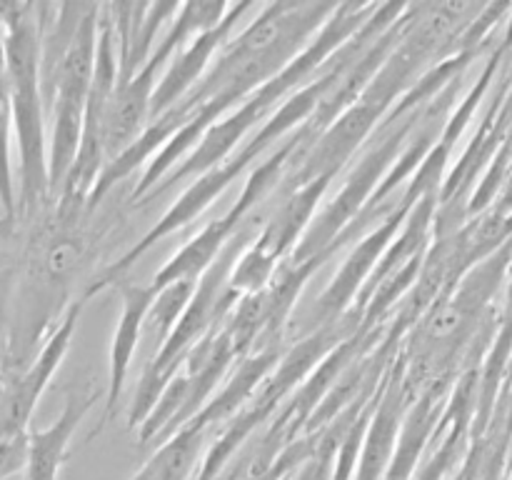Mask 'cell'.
<instances>
[{
	"label": "cell",
	"instance_id": "obj_6",
	"mask_svg": "<svg viewBox=\"0 0 512 480\" xmlns=\"http://www.w3.org/2000/svg\"><path fill=\"white\" fill-rule=\"evenodd\" d=\"M85 305L88 300L75 298L63 318L58 320V325L43 340L38 353L30 358V363L15 373H8V383L0 393V440L30 430V420H33L40 398L73 345L75 328H78Z\"/></svg>",
	"mask_w": 512,
	"mask_h": 480
},
{
	"label": "cell",
	"instance_id": "obj_10",
	"mask_svg": "<svg viewBox=\"0 0 512 480\" xmlns=\"http://www.w3.org/2000/svg\"><path fill=\"white\" fill-rule=\"evenodd\" d=\"M98 400V388L93 383L73 385L65 395L63 413L53 425L43 430H30V455L25 480H58L65 460L70 455V443L78 433L80 423Z\"/></svg>",
	"mask_w": 512,
	"mask_h": 480
},
{
	"label": "cell",
	"instance_id": "obj_18",
	"mask_svg": "<svg viewBox=\"0 0 512 480\" xmlns=\"http://www.w3.org/2000/svg\"><path fill=\"white\" fill-rule=\"evenodd\" d=\"M15 230H18V220H0V315L8 310L10 290H13V280H10V265H8V248L10 240H15Z\"/></svg>",
	"mask_w": 512,
	"mask_h": 480
},
{
	"label": "cell",
	"instance_id": "obj_8",
	"mask_svg": "<svg viewBox=\"0 0 512 480\" xmlns=\"http://www.w3.org/2000/svg\"><path fill=\"white\" fill-rule=\"evenodd\" d=\"M115 293L120 295V315L118 323H115L113 340H110V353H108V393H105V413L100 420L98 428L93 430L100 433L105 425L113 420L115 410H118V400L123 395L125 380H128L130 365H133V355L138 350L140 333H143V325L148 323L150 305H153L158 290L153 285H140L130 283V280H120L115 283ZM90 435V438H93Z\"/></svg>",
	"mask_w": 512,
	"mask_h": 480
},
{
	"label": "cell",
	"instance_id": "obj_11",
	"mask_svg": "<svg viewBox=\"0 0 512 480\" xmlns=\"http://www.w3.org/2000/svg\"><path fill=\"white\" fill-rule=\"evenodd\" d=\"M453 388L455 385L438 383L425 390L415 403H410L385 480H413V475L418 473L425 455H428L430 445H433Z\"/></svg>",
	"mask_w": 512,
	"mask_h": 480
},
{
	"label": "cell",
	"instance_id": "obj_14",
	"mask_svg": "<svg viewBox=\"0 0 512 480\" xmlns=\"http://www.w3.org/2000/svg\"><path fill=\"white\" fill-rule=\"evenodd\" d=\"M208 435V430L198 428V425H185L173 438L158 445L148 463L130 480H190L198 463H203L200 453L208 443Z\"/></svg>",
	"mask_w": 512,
	"mask_h": 480
},
{
	"label": "cell",
	"instance_id": "obj_7",
	"mask_svg": "<svg viewBox=\"0 0 512 480\" xmlns=\"http://www.w3.org/2000/svg\"><path fill=\"white\" fill-rule=\"evenodd\" d=\"M258 8L260 5L255 3L230 5L228 15L220 20V25H215L213 30H208V33L190 40V43L185 45L173 60H170L168 70L160 75V83L158 88H155L153 118H158V115H163L165 110L173 108L175 103H180V100H183L195 85H198V80L208 73V68L213 65V60L218 58L220 50L225 48V43L233 38L238 25L245 20V15H248L250 10H258Z\"/></svg>",
	"mask_w": 512,
	"mask_h": 480
},
{
	"label": "cell",
	"instance_id": "obj_5",
	"mask_svg": "<svg viewBox=\"0 0 512 480\" xmlns=\"http://www.w3.org/2000/svg\"><path fill=\"white\" fill-rule=\"evenodd\" d=\"M415 203H418V198H413V195H408L405 190H400V200H395V208L390 210L373 230H368V233L355 243V248L350 250V255L345 258L343 268L335 273V278L330 280L328 288H325L323 293L318 295V300L310 305L308 318H305V335L323 328V325L335 323V320L343 318V315L353 308L358 295L363 293V288L368 285V280L373 278L378 263L383 260L385 250L390 248L395 235L400 233V228H403L405 220H408Z\"/></svg>",
	"mask_w": 512,
	"mask_h": 480
},
{
	"label": "cell",
	"instance_id": "obj_17",
	"mask_svg": "<svg viewBox=\"0 0 512 480\" xmlns=\"http://www.w3.org/2000/svg\"><path fill=\"white\" fill-rule=\"evenodd\" d=\"M30 455V430L28 433L13 435V438L0 440V480H8L13 475L25 473Z\"/></svg>",
	"mask_w": 512,
	"mask_h": 480
},
{
	"label": "cell",
	"instance_id": "obj_4",
	"mask_svg": "<svg viewBox=\"0 0 512 480\" xmlns=\"http://www.w3.org/2000/svg\"><path fill=\"white\" fill-rule=\"evenodd\" d=\"M98 25L100 5L93 3L85 15L68 55L60 63L53 83L45 90L43 98L50 110V140H48V173H50V198L53 203L63 193V185L73 170L75 158L83 138L85 105H88L90 88H93L95 55H98Z\"/></svg>",
	"mask_w": 512,
	"mask_h": 480
},
{
	"label": "cell",
	"instance_id": "obj_20",
	"mask_svg": "<svg viewBox=\"0 0 512 480\" xmlns=\"http://www.w3.org/2000/svg\"><path fill=\"white\" fill-rule=\"evenodd\" d=\"M500 403L505 405V423H508V428L512 430V388H510V393L500 400Z\"/></svg>",
	"mask_w": 512,
	"mask_h": 480
},
{
	"label": "cell",
	"instance_id": "obj_15",
	"mask_svg": "<svg viewBox=\"0 0 512 480\" xmlns=\"http://www.w3.org/2000/svg\"><path fill=\"white\" fill-rule=\"evenodd\" d=\"M285 260L275 258L270 250H265L263 245L253 243L240 253L238 263L233 265L228 278V288L233 290L238 298H245V295H258L263 290H268V285L273 283L275 273L283 265Z\"/></svg>",
	"mask_w": 512,
	"mask_h": 480
},
{
	"label": "cell",
	"instance_id": "obj_9",
	"mask_svg": "<svg viewBox=\"0 0 512 480\" xmlns=\"http://www.w3.org/2000/svg\"><path fill=\"white\" fill-rule=\"evenodd\" d=\"M408 408L410 403L403 388V363L395 358L375 398V410L365 430L353 480H385Z\"/></svg>",
	"mask_w": 512,
	"mask_h": 480
},
{
	"label": "cell",
	"instance_id": "obj_13",
	"mask_svg": "<svg viewBox=\"0 0 512 480\" xmlns=\"http://www.w3.org/2000/svg\"><path fill=\"white\" fill-rule=\"evenodd\" d=\"M243 215L235 208H230L228 213H223L220 218L210 220L193 240L183 245L163 268L155 273V278L150 280L155 290L165 288L170 283H183V280H190V283H198L205 273L215 265V260L220 258L225 248H228L230 238L240 230V225L245 223Z\"/></svg>",
	"mask_w": 512,
	"mask_h": 480
},
{
	"label": "cell",
	"instance_id": "obj_16",
	"mask_svg": "<svg viewBox=\"0 0 512 480\" xmlns=\"http://www.w3.org/2000/svg\"><path fill=\"white\" fill-rule=\"evenodd\" d=\"M195 290H198V283H190V280L170 283L158 290L153 305H150L148 323L153 325V330L158 333L160 343H165L168 335L173 333L175 325L180 323V318H183L185 310H188L190 300H193Z\"/></svg>",
	"mask_w": 512,
	"mask_h": 480
},
{
	"label": "cell",
	"instance_id": "obj_2",
	"mask_svg": "<svg viewBox=\"0 0 512 480\" xmlns=\"http://www.w3.org/2000/svg\"><path fill=\"white\" fill-rule=\"evenodd\" d=\"M13 135L18 143V220L53 205L48 173L45 98L40 80V15L33 3L0 5Z\"/></svg>",
	"mask_w": 512,
	"mask_h": 480
},
{
	"label": "cell",
	"instance_id": "obj_19",
	"mask_svg": "<svg viewBox=\"0 0 512 480\" xmlns=\"http://www.w3.org/2000/svg\"><path fill=\"white\" fill-rule=\"evenodd\" d=\"M498 125L505 135L512 133V83L508 90V98H505V103H503V110H500V115H498Z\"/></svg>",
	"mask_w": 512,
	"mask_h": 480
},
{
	"label": "cell",
	"instance_id": "obj_22",
	"mask_svg": "<svg viewBox=\"0 0 512 480\" xmlns=\"http://www.w3.org/2000/svg\"><path fill=\"white\" fill-rule=\"evenodd\" d=\"M5 363H8V355H5V348L0 345V368L5 370Z\"/></svg>",
	"mask_w": 512,
	"mask_h": 480
},
{
	"label": "cell",
	"instance_id": "obj_1",
	"mask_svg": "<svg viewBox=\"0 0 512 480\" xmlns=\"http://www.w3.org/2000/svg\"><path fill=\"white\" fill-rule=\"evenodd\" d=\"M378 10V3H340L338 10L333 13V18L323 25L318 35L310 40L308 48L288 65L280 75H275L270 83H265L263 88L255 90L248 100H245L240 108H235L233 113L225 115L223 120L213 125L208 133L200 138V143L195 145L193 153L183 160L180 165H175L168 175L163 178V183L155 185L148 195L143 198L140 205H148L150 200H155L158 195L168 193L170 188H175L183 180H193L198 175L208 173V170L223 165L230 155L238 150L240 143H248L250 135L255 128L265 123L285 100L293 93H298L303 85H308L315 75L323 70V65L363 28L370 20V15Z\"/></svg>",
	"mask_w": 512,
	"mask_h": 480
},
{
	"label": "cell",
	"instance_id": "obj_3",
	"mask_svg": "<svg viewBox=\"0 0 512 480\" xmlns=\"http://www.w3.org/2000/svg\"><path fill=\"white\" fill-rule=\"evenodd\" d=\"M258 220L265 218H250L240 225V230L230 238L228 248L220 253V258L215 260L213 268L198 280V290H195L193 300H190L188 310H185V315L180 318V323L175 325L173 333L168 335V340L160 343L158 353H155L153 358H150V363L145 365L143 378H140L133 395V403H130L128 408L130 430H138L140 425L148 420V415L153 413V408L158 405L163 390L168 388L170 380L180 373L190 350H193L210 330L220 328V325L228 320V315L233 313L235 305H238L240 298L228 288V278L233 265L238 263L240 253L253 243V238L260 233V228H263V225H258Z\"/></svg>",
	"mask_w": 512,
	"mask_h": 480
},
{
	"label": "cell",
	"instance_id": "obj_12",
	"mask_svg": "<svg viewBox=\"0 0 512 480\" xmlns=\"http://www.w3.org/2000/svg\"><path fill=\"white\" fill-rule=\"evenodd\" d=\"M330 183H333V178H315L295 188L293 193L275 200L273 213L265 218L263 228L255 235V243L270 250L278 260H288L300 245L303 235L308 233L315 215L320 213V205H323Z\"/></svg>",
	"mask_w": 512,
	"mask_h": 480
},
{
	"label": "cell",
	"instance_id": "obj_23",
	"mask_svg": "<svg viewBox=\"0 0 512 480\" xmlns=\"http://www.w3.org/2000/svg\"><path fill=\"white\" fill-rule=\"evenodd\" d=\"M508 480H512V475H510V478H508Z\"/></svg>",
	"mask_w": 512,
	"mask_h": 480
},
{
	"label": "cell",
	"instance_id": "obj_21",
	"mask_svg": "<svg viewBox=\"0 0 512 480\" xmlns=\"http://www.w3.org/2000/svg\"><path fill=\"white\" fill-rule=\"evenodd\" d=\"M5 383H8V373H5V370H3V368H0V393H3Z\"/></svg>",
	"mask_w": 512,
	"mask_h": 480
}]
</instances>
